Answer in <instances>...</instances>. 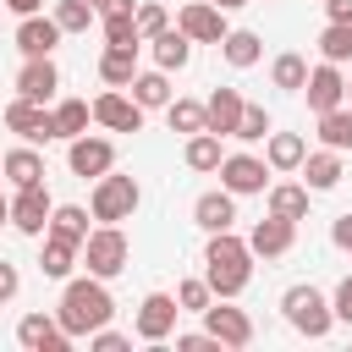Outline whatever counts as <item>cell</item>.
<instances>
[{"label":"cell","mask_w":352,"mask_h":352,"mask_svg":"<svg viewBox=\"0 0 352 352\" xmlns=\"http://www.w3.org/2000/svg\"><path fill=\"white\" fill-rule=\"evenodd\" d=\"M55 319L66 324L72 341H88L94 330H104V324L116 319V297H110V286H104L99 275H72V280H60Z\"/></svg>","instance_id":"1"},{"label":"cell","mask_w":352,"mask_h":352,"mask_svg":"<svg viewBox=\"0 0 352 352\" xmlns=\"http://www.w3.org/2000/svg\"><path fill=\"white\" fill-rule=\"evenodd\" d=\"M204 280L214 286V297H242L253 280V248L236 231H209L204 242Z\"/></svg>","instance_id":"2"},{"label":"cell","mask_w":352,"mask_h":352,"mask_svg":"<svg viewBox=\"0 0 352 352\" xmlns=\"http://www.w3.org/2000/svg\"><path fill=\"white\" fill-rule=\"evenodd\" d=\"M280 314H286V324H292L297 336H308V341H324V336L336 330L330 297H324L319 286H308V280H297V286L280 292Z\"/></svg>","instance_id":"3"},{"label":"cell","mask_w":352,"mask_h":352,"mask_svg":"<svg viewBox=\"0 0 352 352\" xmlns=\"http://www.w3.org/2000/svg\"><path fill=\"white\" fill-rule=\"evenodd\" d=\"M138 204H143V187H138L132 176H116V170H104V176L94 182V192H88V209H94L99 226H121V220H132Z\"/></svg>","instance_id":"4"},{"label":"cell","mask_w":352,"mask_h":352,"mask_svg":"<svg viewBox=\"0 0 352 352\" xmlns=\"http://www.w3.org/2000/svg\"><path fill=\"white\" fill-rule=\"evenodd\" d=\"M126 258H132V242H126L121 226H94V231H88V242H82V264H88V275L116 280V275L126 270Z\"/></svg>","instance_id":"5"},{"label":"cell","mask_w":352,"mask_h":352,"mask_svg":"<svg viewBox=\"0 0 352 352\" xmlns=\"http://www.w3.org/2000/svg\"><path fill=\"white\" fill-rule=\"evenodd\" d=\"M6 126H11L22 143H55V138H60L55 110H50V104H38V99H22V94L6 104Z\"/></svg>","instance_id":"6"},{"label":"cell","mask_w":352,"mask_h":352,"mask_svg":"<svg viewBox=\"0 0 352 352\" xmlns=\"http://www.w3.org/2000/svg\"><path fill=\"white\" fill-rule=\"evenodd\" d=\"M214 176H220V187H226V192L253 198V192H264V187H270V176H275V170H270V160H258V154H226Z\"/></svg>","instance_id":"7"},{"label":"cell","mask_w":352,"mask_h":352,"mask_svg":"<svg viewBox=\"0 0 352 352\" xmlns=\"http://www.w3.org/2000/svg\"><path fill=\"white\" fill-rule=\"evenodd\" d=\"M176 314H182V302L170 297V292H148L143 302H138V319H132V330H138V341H165V336H176Z\"/></svg>","instance_id":"8"},{"label":"cell","mask_w":352,"mask_h":352,"mask_svg":"<svg viewBox=\"0 0 352 352\" xmlns=\"http://www.w3.org/2000/svg\"><path fill=\"white\" fill-rule=\"evenodd\" d=\"M50 214H55V204H50V187H44V182L16 187V198H11V226H16L22 236H44V231H50Z\"/></svg>","instance_id":"9"},{"label":"cell","mask_w":352,"mask_h":352,"mask_svg":"<svg viewBox=\"0 0 352 352\" xmlns=\"http://www.w3.org/2000/svg\"><path fill=\"white\" fill-rule=\"evenodd\" d=\"M204 330L220 341V346H253V319L242 308H231V297H214L204 308Z\"/></svg>","instance_id":"10"},{"label":"cell","mask_w":352,"mask_h":352,"mask_svg":"<svg viewBox=\"0 0 352 352\" xmlns=\"http://www.w3.org/2000/svg\"><path fill=\"white\" fill-rule=\"evenodd\" d=\"M176 28H182L192 44H214V50H220V38L231 33L226 11H220V6H209V0H187V6H182V16H176Z\"/></svg>","instance_id":"11"},{"label":"cell","mask_w":352,"mask_h":352,"mask_svg":"<svg viewBox=\"0 0 352 352\" xmlns=\"http://www.w3.org/2000/svg\"><path fill=\"white\" fill-rule=\"evenodd\" d=\"M66 165H72V176H82V182L94 176V182H99L104 170H116V143H110V138H88V132H82V138H72V143H66Z\"/></svg>","instance_id":"12"},{"label":"cell","mask_w":352,"mask_h":352,"mask_svg":"<svg viewBox=\"0 0 352 352\" xmlns=\"http://www.w3.org/2000/svg\"><path fill=\"white\" fill-rule=\"evenodd\" d=\"M94 121H99L104 132H138V126H143V104H138L126 88H104V94L94 99Z\"/></svg>","instance_id":"13"},{"label":"cell","mask_w":352,"mask_h":352,"mask_svg":"<svg viewBox=\"0 0 352 352\" xmlns=\"http://www.w3.org/2000/svg\"><path fill=\"white\" fill-rule=\"evenodd\" d=\"M16 341L28 352H72V336H66V324L55 314H22L16 319Z\"/></svg>","instance_id":"14"},{"label":"cell","mask_w":352,"mask_h":352,"mask_svg":"<svg viewBox=\"0 0 352 352\" xmlns=\"http://www.w3.org/2000/svg\"><path fill=\"white\" fill-rule=\"evenodd\" d=\"M302 94H308V110H314V116L346 104V77H341V66H336V60L308 66V88H302Z\"/></svg>","instance_id":"15"},{"label":"cell","mask_w":352,"mask_h":352,"mask_svg":"<svg viewBox=\"0 0 352 352\" xmlns=\"http://www.w3.org/2000/svg\"><path fill=\"white\" fill-rule=\"evenodd\" d=\"M297 242V220H280V214H264L253 231H248V248L253 258H286Z\"/></svg>","instance_id":"16"},{"label":"cell","mask_w":352,"mask_h":352,"mask_svg":"<svg viewBox=\"0 0 352 352\" xmlns=\"http://www.w3.org/2000/svg\"><path fill=\"white\" fill-rule=\"evenodd\" d=\"M16 94H22V99L50 104V99L60 94V72H55V60H50V55H28V60H22V72H16Z\"/></svg>","instance_id":"17"},{"label":"cell","mask_w":352,"mask_h":352,"mask_svg":"<svg viewBox=\"0 0 352 352\" xmlns=\"http://www.w3.org/2000/svg\"><path fill=\"white\" fill-rule=\"evenodd\" d=\"M66 33H60V22L55 16H44V11H33V16H22L16 22V50H22V60L28 55H55V44H60Z\"/></svg>","instance_id":"18"},{"label":"cell","mask_w":352,"mask_h":352,"mask_svg":"<svg viewBox=\"0 0 352 352\" xmlns=\"http://www.w3.org/2000/svg\"><path fill=\"white\" fill-rule=\"evenodd\" d=\"M77 258H82V242H72V236H60V231H44V253H38V270H44L50 280H72Z\"/></svg>","instance_id":"19"},{"label":"cell","mask_w":352,"mask_h":352,"mask_svg":"<svg viewBox=\"0 0 352 352\" xmlns=\"http://www.w3.org/2000/svg\"><path fill=\"white\" fill-rule=\"evenodd\" d=\"M192 220H198L204 231H231V226H236V192H226V187H214V192H198V204H192Z\"/></svg>","instance_id":"20"},{"label":"cell","mask_w":352,"mask_h":352,"mask_svg":"<svg viewBox=\"0 0 352 352\" xmlns=\"http://www.w3.org/2000/svg\"><path fill=\"white\" fill-rule=\"evenodd\" d=\"M264 214L308 220V187H302V182H270V187H264Z\"/></svg>","instance_id":"21"},{"label":"cell","mask_w":352,"mask_h":352,"mask_svg":"<svg viewBox=\"0 0 352 352\" xmlns=\"http://www.w3.org/2000/svg\"><path fill=\"white\" fill-rule=\"evenodd\" d=\"M242 94L236 88H214L209 99H204V116H209V132H220V138H231L236 132V121H242Z\"/></svg>","instance_id":"22"},{"label":"cell","mask_w":352,"mask_h":352,"mask_svg":"<svg viewBox=\"0 0 352 352\" xmlns=\"http://www.w3.org/2000/svg\"><path fill=\"white\" fill-rule=\"evenodd\" d=\"M264 160H270V170H302V160H308V143H302V132H270L264 138Z\"/></svg>","instance_id":"23"},{"label":"cell","mask_w":352,"mask_h":352,"mask_svg":"<svg viewBox=\"0 0 352 352\" xmlns=\"http://www.w3.org/2000/svg\"><path fill=\"white\" fill-rule=\"evenodd\" d=\"M302 176H308V182H302L308 192H330V187L346 176V165H341V148H314V154L302 160Z\"/></svg>","instance_id":"24"},{"label":"cell","mask_w":352,"mask_h":352,"mask_svg":"<svg viewBox=\"0 0 352 352\" xmlns=\"http://www.w3.org/2000/svg\"><path fill=\"white\" fill-rule=\"evenodd\" d=\"M148 50H154V66H160V72H182V66L192 60V38H187L182 28L154 33V38H148Z\"/></svg>","instance_id":"25"},{"label":"cell","mask_w":352,"mask_h":352,"mask_svg":"<svg viewBox=\"0 0 352 352\" xmlns=\"http://www.w3.org/2000/svg\"><path fill=\"white\" fill-rule=\"evenodd\" d=\"M132 77H138V50L104 44V55H99V82H104V88H132Z\"/></svg>","instance_id":"26"},{"label":"cell","mask_w":352,"mask_h":352,"mask_svg":"<svg viewBox=\"0 0 352 352\" xmlns=\"http://www.w3.org/2000/svg\"><path fill=\"white\" fill-rule=\"evenodd\" d=\"M220 55H226V66L248 72V66H258V55H264V38H258L253 28H231V33L220 38Z\"/></svg>","instance_id":"27"},{"label":"cell","mask_w":352,"mask_h":352,"mask_svg":"<svg viewBox=\"0 0 352 352\" xmlns=\"http://www.w3.org/2000/svg\"><path fill=\"white\" fill-rule=\"evenodd\" d=\"M182 160H187V170H198V176H209V170H220V160H226V148H220V132H192L187 138V148H182Z\"/></svg>","instance_id":"28"},{"label":"cell","mask_w":352,"mask_h":352,"mask_svg":"<svg viewBox=\"0 0 352 352\" xmlns=\"http://www.w3.org/2000/svg\"><path fill=\"white\" fill-rule=\"evenodd\" d=\"M132 99H138L143 110H165V104L176 99L170 72H160V66H154V72H138V77H132Z\"/></svg>","instance_id":"29"},{"label":"cell","mask_w":352,"mask_h":352,"mask_svg":"<svg viewBox=\"0 0 352 352\" xmlns=\"http://www.w3.org/2000/svg\"><path fill=\"white\" fill-rule=\"evenodd\" d=\"M0 165H6V182H11V187H33V182H44V154H38L33 143L11 148Z\"/></svg>","instance_id":"30"},{"label":"cell","mask_w":352,"mask_h":352,"mask_svg":"<svg viewBox=\"0 0 352 352\" xmlns=\"http://www.w3.org/2000/svg\"><path fill=\"white\" fill-rule=\"evenodd\" d=\"M99 33H104V44H126V50H143V33H138V11H99Z\"/></svg>","instance_id":"31"},{"label":"cell","mask_w":352,"mask_h":352,"mask_svg":"<svg viewBox=\"0 0 352 352\" xmlns=\"http://www.w3.org/2000/svg\"><path fill=\"white\" fill-rule=\"evenodd\" d=\"M319 143H324V148L352 154V104H336V110H324V116H319Z\"/></svg>","instance_id":"32"},{"label":"cell","mask_w":352,"mask_h":352,"mask_svg":"<svg viewBox=\"0 0 352 352\" xmlns=\"http://www.w3.org/2000/svg\"><path fill=\"white\" fill-rule=\"evenodd\" d=\"M270 82H275L280 94H302V88H308V60H302L297 50L275 55V66H270Z\"/></svg>","instance_id":"33"},{"label":"cell","mask_w":352,"mask_h":352,"mask_svg":"<svg viewBox=\"0 0 352 352\" xmlns=\"http://www.w3.org/2000/svg\"><path fill=\"white\" fill-rule=\"evenodd\" d=\"M88 121H94V104L88 99H60L55 104V126H60V138L72 143V138H82L88 132Z\"/></svg>","instance_id":"34"},{"label":"cell","mask_w":352,"mask_h":352,"mask_svg":"<svg viewBox=\"0 0 352 352\" xmlns=\"http://www.w3.org/2000/svg\"><path fill=\"white\" fill-rule=\"evenodd\" d=\"M88 214L94 209H82V204H55V214H50V231H60V236H72V242H88Z\"/></svg>","instance_id":"35"},{"label":"cell","mask_w":352,"mask_h":352,"mask_svg":"<svg viewBox=\"0 0 352 352\" xmlns=\"http://www.w3.org/2000/svg\"><path fill=\"white\" fill-rule=\"evenodd\" d=\"M165 121H170V132H187V138L209 126V116H204L198 99H170V104H165Z\"/></svg>","instance_id":"36"},{"label":"cell","mask_w":352,"mask_h":352,"mask_svg":"<svg viewBox=\"0 0 352 352\" xmlns=\"http://www.w3.org/2000/svg\"><path fill=\"white\" fill-rule=\"evenodd\" d=\"M55 22H60V33H88L94 22H99V11L88 6V0H55V11H50Z\"/></svg>","instance_id":"37"},{"label":"cell","mask_w":352,"mask_h":352,"mask_svg":"<svg viewBox=\"0 0 352 352\" xmlns=\"http://www.w3.org/2000/svg\"><path fill=\"white\" fill-rule=\"evenodd\" d=\"M319 60H352V22H330L324 33H319Z\"/></svg>","instance_id":"38"},{"label":"cell","mask_w":352,"mask_h":352,"mask_svg":"<svg viewBox=\"0 0 352 352\" xmlns=\"http://www.w3.org/2000/svg\"><path fill=\"white\" fill-rule=\"evenodd\" d=\"M275 126H270V110L264 104H242V121H236V132L231 138H242V143H264Z\"/></svg>","instance_id":"39"},{"label":"cell","mask_w":352,"mask_h":352,"mask_svg":"<svg viewBox=\"0 0 352 352\" xmlns=\"http://www.w3.org/2000/svg\"><path fill=\"white\" fill-rule=\"evenodd\" d=\"M176 302H182V314H204V308L214 302V286H209L204 275H187V280L176 286Z\"/></svg>","instance_id":"40"},{"label":"cell","mask_w":352,"mask_h":352,"mask_svg":"<svg viewBox=\"0 0 352 352\" xmlns=\"http://www.w3.org/2000/svg\"><path fill=\"white\" fill-rule=\"evenodd\" d=\"M170 28V11L160 6V0H138V33H143V44L154 38V33H165Z\"/></svg>","instance_id":"41"},{"label":"cell","mask_w":352,"mask_h":352,"mask_svg":"<svg viewBox=\"0 0 352 352\" xmlns=\"http://www.w3.org/2000/svg\"><path fill=\"white\" fill-rule=\"evenodd\" d=\"M330 308H336V324H352V275H341V280H336Z\"/></svg>","instance_id":"42"},{"label":"cell","mask_w":352,"mask_h":352,"mask_svg":"<svg viewBox=\"0 0 352 352\" xmlns=\"http://www.w3.org/2000/svg\"><path fill=\"white\" fill-rule=\"evenodd\" d=\"M88 346H94V352H126V346H132V336H121V330H110V324H104V330H94V336H88Z\"/></svg>","instance_id":"43"},{"label":"cell","mask_w":352,"mask_h":352,"mask_svg":"<svg viewBox=\"0 0 352 352\" xmlns=\"http://www.w3.org/2000/svg\"><path fill=\"white\" fill-rule=\"evenodd\" d=\"M220 341L209 336V330H187V336H176V352H214Z\"/></svg>","instance_id":"44"},{"label":"cell","mask_w":352,"mask_h":352,"mask_svg":"<svg viewBox=\"0 0 352 352\" xmlns=\"http://www.w3.org/2000/svg\"><path fill=\"white\" fill-rule=\"evenodd\" d=\"M16 292H22V275H16V264H6V258H0V302H11Z\"/></svg>","instance_id":"45"},{"label":"cell","mask_w":352,"mask_h":352,"mask_svg":"<svg viewBox=\"0 0 352 352\" xmlns=\"http://www.w3.org/2000/svg\"><path fill=\"white\" fill-rule=\"evenodd\" d=\"M330 242H336L341 253H352V214H336V220H330Z\"/></svg>","instance_id":"46"},{"label":"cell","mask_w":352,"mask_h":352,"mask_svg":"<svg viewBox=\"0 0 352 352\" xmlns=\"http://www.w3.org/2000/svg\"><path fill=\"white\" fill-rule=\"evenodd\" d=\"M324 16L330 22H352V0H324Z\"/></svg>","instance_id":"47"},{"label":"cell","mask_w":352,"mask_h":352,"mask_svg":"<svg viewBox=\"0 0 352 352\" xmlns=\"http://www.w3.org/2000/svg\"><path fill=\"white\" fill-rule=\"evenodd\" d=\"M6 11L11 16H33V11H44V0H6Z\"/></svg>","instance_id":"48"},{"label":"cell","mask_w":352,"mask_h":352,"mask_svg":"<svg viewBox=\"0 0 352 352\" xmlns=\"http://www.w3.org/2000/svg\"><path fill=\"white\" fill-rule=\"evenodd\" d=\"M99 11H138V0H104Z\"/></svg>","instance_id":"49"},{"label":"cell","mask_w":352,"mask_h":352,"mask_svg":"<svg viewBox=\"0 0 352 352\" xmlns=\"http://www.w3.org/2000/svg\"><path fill=\"white\" fill-rule=\"evenodd\" d=\"M209 6H220V11H242L248 0H209Z\"/></svg>","instance_id":"50"},{"label":"cell","mask_w":352,"mask_h":352,"mask_svg":"<svg viewBox=\"0 0 352 352\" xmlns=\"http://www.w3.org/2000/svg\"><path fill=\"white\" fill-rule=\"evenodd\" d=\"M0 226H11V198H0Z\"/></svg>","instance_id":"51"},{"label":"cell","mask_w":352,"mask_h":352,"mask_svg":"<svg viewBox=\"0 0 352 352\" xmlns=\"http://www.w3.org/2000/svg\"><path fill=\"white\" fill-rule=\"evenodd\" d=\"M346 104H352V77H346Z\"/></svg>","instance_id":"52"},{"label":"cell","mask_w":352,"mask_h":352,"mask_svg":"<svg viewBox=\"0 0 352 352\" xmlns=\"http://www.w3.org/2000/svg\"><path fill=\"white\" fill-rule=\"evenodd\" d=\"M88 6H94V11H99V6H104V0H88Z\"/></svg>","instance_id":"53"},{"label":"cell","mask_w":352,"mask_h":352,"mask_svg":"<svg viewBox=\"0 0 352 352\" xmlns=\"http://www.w3.org/2000/svg\"><path fill=\"white\" fill-rule=\"evenodd\" d=\"M0 182H6V165H0ZM0 198H6V192H0Z\"/></svg>","instance_id":"54"}]
</instances>
